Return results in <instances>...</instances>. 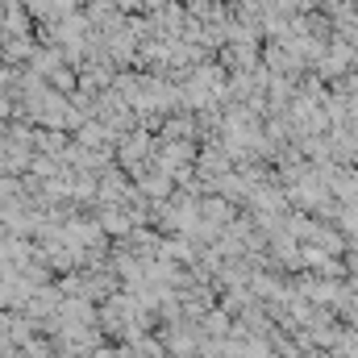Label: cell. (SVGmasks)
<instances>
[{
	"mask_svg": "<svg viewBox=\"0 0 358 358\" xmlns=\"http://www.w3.org/2000/svg\"><path fill=\"white\" fill-rule=\"evenodd\" d=\"M155 150H159V138H155L150 129H138V134L125 138V146H121V163H125V167L134 171V179H138L142 171L155 167Z\"/></svg>",
	"mask_w": 358,
	"mask_h": 358,
	"instance_id": "6da1fadb",
	"label": "cell"
}]
</instances>
